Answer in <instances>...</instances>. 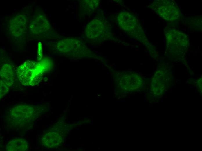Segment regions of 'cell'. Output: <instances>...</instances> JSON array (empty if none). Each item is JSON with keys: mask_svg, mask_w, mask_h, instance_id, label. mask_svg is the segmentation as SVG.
I'll return each instance as SVG.
<instances>
[{"mask_svg": "<svg viewBox=\"0 0 202 151\" xmlns=\"http://www.w3.org/2000/svg\"><path fill=\"white\" fill-rule=\"evenodd\" d=\"M31 28L34 27V31L36 30L35 32L39 33L44 32L47 30L48 27V23L46 18L43 16L37 17L36 19L32 22Z\"/></svg>", "mask_w": 202, "mask_h": 151, "instance_id": "cell-4", "label": "cell"}, {"mask_svg": "<svg viewBox=\"0 0 202 151\" xmlns=\"http://www.w3.org/2000/svg\"><path fill=\"white\" fill-rule=\"evenodd\" d=\"M39 48H38V57L39 56V55H40V58H41L42 57V46L41 45H39Z\"/></svg>", "mask_w": 202, "mask_h": 151, "instance_id": "cell-6", "label": "cell"}, {"mask_svg": "<svg viewBox=\"0 0 202 151\" xmlns=\"http://www.w3.org/2000/svg\"><path fill=\"white\" fill-rule=\"evenodd\" d=\"M28 147L26 140L22 138H16L8 143L6 150L9 151H24L28 150Z\"/></svg>", "mask_w": 202, "mask_h": 151, "instance_id": "cell-3", "label": "cell"}, {"mask_svg": "<svg viewBox=\"0 0 202 151\" xmlns=\"http://www.w3.org/2000/svg\"><path fill=\"white\" fill-rule=\"evenodd\" d=\"M16 19H15L11 22L12 25L11 27H13L12 29L13 31L15 29V31L13 33L16 35H19L22 33L23 30L24 29L25 27V21L24 18L22 17H20L16 18Z\"/></svg>", "mask_w": 202, "mask_h": 151, "instance_id": "cell-5", "label": "cell"}, {"mask_svg": "<svg viewBox=\"0 0 202 151\" xmlns=\"http://www.w3.org/2000/svg\"><path fill=\"white\" fill-rule=\"evenodd\" d=\"M37 64L34 61H28L20 66L17 71L18 78L24 85L34 86L39 83L41 74L37 73Z\"/></svg>", "mask_w": 202, "mask_h": 151, "instance_id": "cell-1", "label": "cell"}, {"mask_svg": "<svg viewBox=\"0 0 202 151\" xmlns=\"http://www.w3.org/2000/svg\"><path fill=\"white\" fill-rule=\"evenodd\" d=\"M9 116H10V120L12 121L10 122L13 123V125H17V127H24L30 125L31 122L33 120L34 118L37 115L35 110L32 108L30 110H16L15 109L11 110Z\"/></svg>", "mask_w": 202, "mask_h": 151, "instance_id": "cell-2", "label": "cell"}]
</instances>
